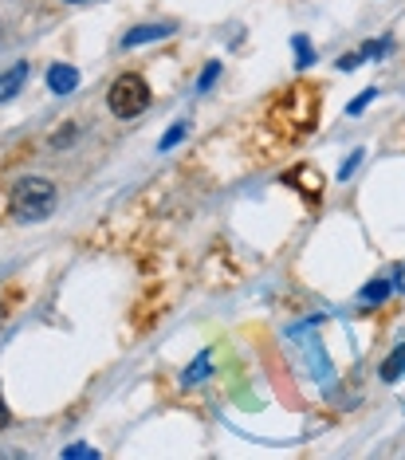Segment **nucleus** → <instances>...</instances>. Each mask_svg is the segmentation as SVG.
<instances>
[{
  "label": "nucleus",
  "instance_id": "obj_1",
  "mask_svg": "<svg viewBox=\"0 0 405 460\" xmlns=\"http://www.w3.org/2000/svg\"><path fill=\"white\" fill-rule=\"evenodd\" d=\"M8 208L16 221H44L56 208V185L48 177H20L8 193Z\"/></svg>",
  "mask_w": 405,
  "mask_h": 460
},
{
  "label": "nucleus",
  "instance_id": "obj_2",
  "mask_svg": "<svg viewBox=\"0 0 405 460\" xmlns=\"http://www.w3.org/2000/svg\"><path fill=\"white\" fill-rule=\"evenodd\" d=\"M107 107L114 119H134L150 107V87L142 75H119L110 83V95H107Z\"/></svg>",
  "mask_w": 405,
  "mask_h": 460
},
{
  "label": "nucleus",
  "instance_id": "obj_3",
  "mask_svg": "<svg viewBox=\"0 0 405 460\" xmlns=\"http://www.w3.org/2000/svg\"><path fill=\"white\" fill-rule=\"evenodd\" d=\"M48 87L56 91V95H71V91L79 87V71L71 67V64H56V67H48Z\"/></svg>",
  "mask_w": 405,
  "mask_h": 460
},
{
  "label": "nucleus",
  "instance_id": "obj_4",
  "mask_svg": "<svg viewBox=\"0 0 405 460\" xmlns=\"http://www.w3.org/2000/svg\"><path fill=\"white\" fill-rule=\"evenodd\" d=\"M173 36V24H142V28H130L122 36V48H138V44H150V40H165Z\"/></svg>",
  "mask_w": 405,
  "mask_h": 460
},
{
  "label": "nucleus",
  "instance_id": "obj_5",
  "mask_svg": "<svg viewBox=\"0 0 405 460\" xmlns=\"http://www.w3.org/2000/svg\"><path fill=\"white\" fill-rule=\"evenodd\" d=\"M24 83H28V64H13L8 71H0V102L16 99Z\"/></svg>",
  "mask_w": 405,
  "mask_h": 460
},
{
  "label": "nucleus",
  "instance_id": "obj_6",
  "mask_svg": "<svg viewBox=\"0 0 405 460\" xmlns=\"http://www.w3.org/2000/svg\"><path fill=\"white\" fill-rule=\"evenodd\" d=\"M209 374H213V354L205 350V354H197V358L189 362V370L181 374V385H185V390H189V385L205 382V378H209Z\"/></svg>",
  "mask_w": 405,
  "mask_h": 460
},
{
  "label": "nucleus",
  "instance_id": "obj_7",
  "mask_svg": "<svg viewBox=\"0 0 405 460\" xmlns=\"http://www.w3.org/2000/svg\"><path fill=\"white\" fill-rule=\"evenodd\" d=\"M401 374H405V342H401V347L390 354L386 362H382V382H398Z\"/></svg>",
  "mask_w": 405,
  "mask_h": 460
},
{
  "label": "nucleus",
  "instance_id": "obj_8",
  "mask_svg": "<svg viewBox=\"0 0 405 460\" xmlns=\"http://www.w3.org/2000/svg\"><path fill=\"white\" fill-rule=\"evenodd\" d=\"M390 291H393L390 279H374V284H366V288L358 291V299H362V303H382V299L390 296Z\"/></svg>",
  "mask_w": 405,
  "mask_h": 460
},
{
  "label": "nucleus",
  "instance_id": "obj_9",
  "mask_svg": "<svg viewBox=\"0 0 405 460\" xmlns=\"http://www.w3.org/2000/svg\"><path fill=\"white\" fill-rule=\"evenodd\" d=\"M292 44H295V67H299V71H304V67H311V64H315V48H311V44H307V36H295V40H292Z\"/></svg>",
  "mask_w": 405,
  "mask_h": 460
},
{
  "label": "nucleus",
  "instance_id": "obj_10",
  "mask_svg": "<svg viewBox=\"0 0 405 460\" xmlns=\"http://www.w3.org/2000/svg\"><path fill=\"white\" fill-rule=\"evenodd\" d=\"M390 48H393V40H370V44L362 48V59H382Z\"/></svg>",
  "mask_w": 405,
  "mask_h": 460
},
{
  "label": "nucleus",
  "instance_id": "obj_11",
  "mask_svg": "<svg viewBox=\"0 0 405 460\" xmlns=\"http://www.w3.org/2000/svg\"><path fill=\"white\" fill-rule=\"evenodd\" d=\"M185 130H189L185 122H178V127H170V130H165V138L158 142V150H173V146H178V142L185 138Z\"/></svg>",
  "mask_w": 405,
  "mask_h": 460
},
{
  "label": "nucleus",
  "instance_id": "obj_12",
  "mask_svg": "<svg viewBox=\"0 0 405 460\" xmlns=\"http://www.w3.org/2000/svg\"><path fill=\"white\" fill-rule=\"evenodd\" d=\"M64 456H67V460H95L99 448H91V445H67Z\"/></svg>",
  "mask_w": 405,
  "mask_h": 460
},
{
  "label": "nucleus",
  "instance_id": "obj_13",
  "mask_svg": "<svg viewBox=\"0 0 405 460\" xmlns=\"http://www.w3.org/2000/svg\"><path fill=\"white\" fill-rule=\"evenodd\" d=\"M216 79H221V64H209V67L201 71V79H197V91H209Z\"/></svg>",
  "mask_w": 405,
  "mask_h": 460
},
{
  "label": "nucleus",
  "instance_id": "obj_14",
  "mask_svg": "<svg viewBox=\"0 0 405 460\" xmlns=\"http://www.w3.org/2000/svg\"><path fill=\"white\" fill-rule=\"evenodd\" d=\"M358 162H362V150H350V158H347V162H342V165H339V181H347V177H350V173H355V170H358Z\"/></svg>",
  "mask_w": 405,
  "mask_h": 460
},
{
  "label": "nucleus",
  "instance_id": "obj_15",
  "mask_svg": "<svg viewBox=\"0 0 405 460\" xmlns=\"http://www.w3.org/2000/svg\"><path fill=\"white\" fill-rule=\"evenodd\" d=\"M374 99H378V87L362 91V95H358L355 102H350V114H362V111H366V107H370V102H374Z\"/></svg>",
  "mask_w": 405,
  "mask_h": 460
},
{
  "label": "nucleus",
  "instance_id": "obj_16",
  "mask_svg": "<svg viewBox=\"0 0 405 460\" xmlns=\"http://www.w3.org/2000/svg\"><path fill=\"white\" fill-rule=\"evenodd\" d=\"M362 64V51H355V56H347V59H339V71H355Z\"/></svg>",
  "mask_w": 405,
  "mask_h": 460
},
{
  "label": "nucleus",
  "instance_id": "obj_17",
  "mask_svg": "<svg viewBox=\"0 0 405 460\" xmlns=\"http://www.w3.org/2000/svg\"><path fill=\"white\" fill-rule=\"evenodd\" d=\"M8 417H13V413H8V405H4V397H0V429H4V425H8Z\"/></svg>",
  "mask_w": 405,
  "mask_h": 460
},
{
  "label": "nucleus",
  "instance_id": "obj_18",
  "mask_svg": "<svg viewBox=\"0 0 405 460\" xmlns=\"http://www.w3.org/2000/svg\"><path fill=\"white\" fill-rule=\"evenodd\" d=\"M393 288H398V291H405V268H401V276L393 279Z\"/></svg>",
  "mask_w": 405,
  "mask_h": 460
},
{
  "label": "nucleus",
  "instance_id": "obj_19",
  "mask_svg": "<svg viewBox=\"0 0 405 460\" xmlns=\"http://www.w3.org/2000/svg\"><path fill=\"white\" fill-rule=\"evenodd\" d=\"M67 4H79V0H67Z\"/></svg>",
  "mask_w": 405,
  "mask_h": 460
}]
</instances>
